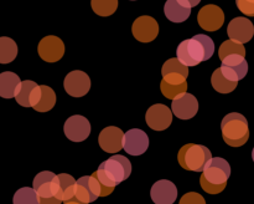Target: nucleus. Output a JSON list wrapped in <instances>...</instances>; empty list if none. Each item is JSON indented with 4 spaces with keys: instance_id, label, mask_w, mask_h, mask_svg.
<instances>
[{
    "instance_id": "f257e3e1",
    "label": "nucleus",
    "mask_w": 254,
    "mask_h": 204,
    "mask_svg": "<svg viewBox=\"0 0 254 204\" xmlns=\"http://www.w3.org/2000/svg\"><path fill=\"white\" fill-rule=\"evenodd\" d=\"M131 174V163L127 157L114 154L107 161L102 162L93 176L101 184V197H107L114 191L118 184L127 181Z\"/></svg>"
},
{
    "instance_id": "f03ea898",
    "label": "nucleus",
    "mask_w": 254,
    "mask_h": 204,
    "mask_svg": "<svg viewBox=\"0 0 254 204\" xmlns=\"http://www.w3.org/2000/svg\"><path fill=\"white\" fill-rule=\"evenodd\" d=\"M215 52V44L210 36L197 34L191 39L180 42L176 50L178 60L185 66H196L202 61H207Z\"/></svg>"
},
{
    "instance_id": "7ed1b4c3",
    "label": "nucleus",
    "mask_w": 254,
    "mask_h": 204,
    "mask_svg": "<svg viewBox=\"0 0 254 204\" xmlns=\"http://www.w3.org/2000/svg\"><path fill=\"white\" fill-rule=\"evenodd\" d=\"M231 176V166L226 159L215 157L207 162L200 178L201 188L208 194H218L226 188Z\"/></svg>"
},
{
    "instance_id": "20e7f679",
    "label": "nucleus",
    "mask_w": 254,
    "mask_h": 204,
    "mask_svg": "<svg viewBox=\"0 0 254 204\" xmlns=\"http://www.w3.org/2000/svg\"><path fill=\"white\" fill-rule=\"evenodd\" d=\"M221 129L223 139L231 147L243 146L250 138L247 118L237 112H232L225 116L221 123Z\"/></svg>"
},
{
    "instance_id": "39448f33",
    "label": "nucleus",
    "mask_w": 254,
    "mask_h": 204,
    "mask_svg": "<svg viewBox=\"0 0 254 204\" xmlns=\"http://www.w3.org/2000/svg\"><path fill=\"white\" fill-rule=\"evenodd\" d=\"M211 158L212 153L207 147L195 143H188L183 146L178 154L180 166L186 171L192 172H202Z\"/></svg>"
},
{
    "instance_id": "423d86ee",
    "label": "nucleus",
    "mask_w": 254,
    "mask_h": 204,
    "mask_svg": "<svg viewBox=\"0 0 254 204\" xmlns=\"http://www.w3.org/2000/svg\"><path fill=\"white\" fill-rule=\"evenodd\" d=\"M32 188L39 196L40 204H61L59 199V177L50 171L40 172L35 176Z\"/></svg>"
},
{
    "instance_id": "0eeeda50",
    "label": "nucleus",
    "mask_w": 254,
    "mask_h": 204,
    "mask_svg": "<svg viewBox=\"0 0 254 204\" xmlns=\"http://www.w3.org/2000/svg\"><path fill=\"white\" fill-rule=\"evenodd\" d=\"M221 61H222V65L220 67L221 72L231 81L238 82L240 80L245 79L246 75L248 74V62L246 60V56H242L240 54H232L226 56Z\"/></svg>"
},
{
    "instance_id": "6e6552de",
    "label": "nucleus",
    "mask_w": 254,
    "mask_h": 204,
    "mask_svg": "<svg viewBox=\"0 0 254 204\" xmlns=\"http://www.w3.org/2000/svg\"><path fill=\"white\" fill-rule=\"evenodd\" d=\"M146 124L154 131H164L173 122V112L166 104L156 103L149 107L145 114Z\"/></svg>"
},
{
    "instance_id": "1a4fd4ad",
    "label": "nucleus",
    "mask_w": 254,
    "mask_h": 204,
    "mask_svg": "<svg viewBox=\"0 0 254 204\" xmlns=\"http://www.w3.org/2000/svg\"><path fill=\"white\" fill-rule=\"evenodd\" d=\"M197 21L198 25L206 31H217L225 22V14L220 6L208 4L198 11Z\"/></svg>"
},
{
    "instance_id": "9d476101",
    "label": "nucleus",
    "mask_w": 254,
    "mask_h": 204,
    "mask_svg": "<svg viewBox=\"0 0 254 204\" xmlns=\"http://www.w3.org/2000/svg\"><path fill=\"white\" fill-rule=\"evenodd\" d=\"M64 132L69 141L82 142L91 134V123L86 117L74 114L64 122Z\"/></svg>"
},
{
    "instance_id": "9b49d317",
    "label": "nucleus",
    "mask_w": 254,
    "mask_h": 204,
    "mask_svg": "<svg viewBox=\"0 0 254 204\" xmlns=\"http://www.w3.org/2000/svg\"><path fill=\"white\" fill-rule=\"evenodd\" d=\"M198 111V101L193 95L183 92L173 99L171 112L180 119H191Z\"/></svg>"
},
{
    "instance_id": "f8f14e48",
    "label": "nucleus",
    "mask_w": 254,
    "mask_h": 204,
    "mask_svg": "<svg viewBox=\"0 0 254 204\" xmlns=\"http://www.w3.org/2000/svg\"><path fill=\"white\" fill-rule=\"evenodd\" d=\"M64 87L67 94L72 97H83L91 89V79L83 71H71L64 77Z\"/></svg>"
},
{
    "instance_id": "ddd939ff",
    "label": "nucleus",
    "mask_w": 254,
    "mask_h": 204,
    "mask_svg": "<svg viewBox=\"0 0 254 204\" xmlns=\"http://www.w3.org/2000/svg\"><path fill=\"white\" fill-rule=\"evenodd\" d=\"M133 36L140 42H150L156 39L159 34V24L154 17L151 16H139L134 20L131 26Z\"/></svg>"
},
{
    "instance_id": "4468645a",
    "label": "nucleus",
    "mask_w": 254,
    "mask_h": 204,
    "mask_svg": "<svg viewBox=\"0 0 254 204\" xmlns=\"http://www.w3.org/2000/svg\"><path fill=\"white\" fill-rule=\"evenodd\" d=\"M149 147V137L139 128L129 129L123 137V149L130 156H140Z\"/></svg>"
},
{
    "instance_id": "2eb2a0df",
    "label": "nucleus",
    "mask_w": 254,
    "mask_h": 204,
    "mask_svg": "<svg viewBox=\"0 0 254 204\" xmlns=\"http://www.w3.org/2000/svg\"><path fill=\"white\" fill-rule=\"evenodd\" d=\"M39 55L44 61L57 62L64 54V44L60 37L50 35L39 42Z\"/></svg>"
},
{
    "instance_id": "dca6fc26",
    "label": "nucleus",
    "mask_w": 254,
    "mask_h": 204,
    "mask_svg": "<svg viewBox=\"0 0 254 204\" xmlns=\"http://www.w3.org/2000/svg\"><path fill=\"white\" fill-rule=\"evenodd\" d=\"M227 34L231 40L240 44L251 41L254 35V26L250 19L243 16L235 17L231 20L227 27Z\"/></svg>"
},
{
    "instance_id": "f3484780",
    "label": "nucleus",
    "mask_w": 254,
    "mask_h": 204,
    "mask_svg": "<svg viewBox=\"0 0 254 204\" xmlns=\"http://www.w3.org/2000/svg\"><path fill=\"white\" fill-rule=\"evenodd\" d=\"M124 132L114 126L106 127L102 129L98 137V143L104 152L108 153H118L123 148Z\"/></svg>"
},
{
    "instance_id": "a211bd4d",
    "label": "nucleus",
    "mask_w": 254,
    "mask_h": 204,
    "mask_svg": "<svg viewBox=\"0 0 254 204\" xmlns=\"http://www.w3.org/2000/svg\"><path fill=\"white\" fill-rule=\"evenodd\" d=\"M161 94L169 100L175 99L178 95L188 91V82L186 77L181 74L176 72H170L163 76V80L160 82Z\"/></svg>"
},
{
    "instance_id": "6ab92c4d",
    "label": "nucleus",
    "mask_w": 254,
    "mask_h": 204,
    "mask_svg": "<svg viewBox=\"0 0 254 204\" xmlns=\"http://www.w3.org/2000/svg\"><path fill=\"white\" fill-rule=\"evenodd\" d=\"M150 197L155 204H173L178 198V188L166 179H161L153 184Z\"/></svg>"
},
{
    "instance_id": "aec40b11",
    "label": "nucleus",
    "mask_w": 254,
    "mask_h": 204,
    "mask_svg": "<svg viewBox=\"0 0 254 204\" xmlns=\"http://www.w3.org/2000/svg\"><path fill=\"white\" fill-rule=\"evenodd\" d=\"M41 95V87L34 81H21L17 89L15 100L22 107H34Z\"/></svg>"
},
{
    "instance_id": "412c9836",
    "label": "nucleus",
    "mask_w": 254,
    "mask_h": 204,
    "mask_svg": "<svg viewBox=\"0 0 254 204\" xmlns=\"http://www.w3.org/2000/svg\"><path fill=\"white\" fill-rule=\"evenodd\" d=\"M164 12L171 22H184L191 14V7L185 0H166Z\"/></svg>"
},
{
    "instance_id": "4be33fe9",
    "label": "nucleus",
    "mask_w": 254,
    "mask_h": 204,
    "mask_svg": "<svg viewBox=\"0 0 254 204\" xmlns=\"http://www.w3.org/2000/svg\"><path fill=\"white\" fill-rule=\"evenodd\" d=\"M20 82H21V80L14 72H1L0 74V97H2V99H12V97H15Z\"/></svg>"
},
{
    "instance_id": "5701e85b",
    "label": "nucleus",
    "mask_w": 254,
    "mask_h": 204,
    "mask_svg": "<svg viewBox=\"0 0 254 204\" xmlns=\"http://www.w3.org/2000/svg\"><path fill=\"white\" fill-rule=\"evenodd\" d=\"M40 87H41V95H40L37 103L32 108L37 112H47L54 108L55 103H56V94L51 87L46 86V85H40Z\"/></svg>"
},
{
    "instance_id": "b1692460",
    "label": "nucleus",
    "mask_w": 254,
    "mask_h": 204,
    "mask_svg": "<svg viewBox=\"0 0 254 204\" xmlns=\"http://www.w3.org/2000/svg\"><path fill=\"white\" fill-rule=\"evenodd\" d=\"M59 199L64 203V202L68 201L74 196V188H76V179L67 173L59 174Z\"/></svg>"
},
{
    "instance_id": "393cba45",
    "label": "nucleus",
    "mask_w": 254,
    "mask_h": 204,
    "mask_svg": "<svg viewBox=\"0 0 254 204\" xmlns=\"http://www.w3.org/2000/svg\"><path fill=\"white\" fill-rule=\"evenodd\" d=\"M17 56V45L12 39L0 37V64H10Z\"/></svg>"
},
{
    "instance_id": "a878e982",
    "label": "nucleus",
    "mask_w": 254,
    "mask_h": 204,
    "mask_svg": "<svg viewBox=\"0 0 254 204\" xmlns=\"http://www.w3.org/2000/svg\"><path fill=\"white\" fill-rule=\"evenodd\" d=\"M211 84H212V87L220 94H230L233 90H236L238 82L231 81L227 77L223 76V74L221 72L220 69L215 70V72L212 74V77H211Z\"/></svg>"
},
{
    "instance_id": "bb28decb",
    "label": "nucleus",
    "mask_w": 254,
    "mask_h": 204,
    "mask_svg": "<svg viewBox=\"0 0 254 204\" xmlns=\"http://www.w3.org/2000/svg\"><path fill=\"white\" fill-rule=\"evenodd\" d=\"M91 6L99 16H111L118 7V0H91Z\"/></svg>"
},
{
    "instance_id": "cd10ccee",
    "label": "nucleus",
    "mask_w": 254,
    "mask_h": 204,
    "mask_svg": "<svg viewBox=\"0 0 254 204\" xmlns=\"http://www.w3.org/2000/svg\"><path fill=\"white\" fill-rule=\"evenodd\" d=\"M14 204H40L39 196H37L36 191L30 187H24L16 191L14 194V199H12Z\"/></svg>"
},
{
    "instance_id": "c85d7f7f",
    "label": "nucleus",
    "mask_w": 254,
    "mask_h": 204,
    "mask_svg": "<svg viewBox=\"0 0 254 204\" xmlns=\"http://www.w3.org/2000/svg\"><path fill=\"white\" fill-rule=\"evenodd\" d=\"M77 182H79V183L86 188V191L88 192L89 197H91V202L97 201V198L101 197V193H102L101 184H99L98 179H97L93 174H92V176L81 177L79 179H77Z\"/></svg>"
},
{
    "instance_id": "c756f323",
    "label": "nucleus",
    "mask_w": 254,
    "mask_h": 204,
    "mask_svg": "<svg viewBox=\"0 0 254 204\" xmlns=\"http://www.w3.org/2000/svg\"><path fill=\"white\" fill-rule=\"evenodd\" d=\"M232 54H240L242 56H246V49L243 46V44H240V42H236L233 40H226L225 42H222V45L220 46V50H218V56H220V60L225 59L226 56Z\"/></svg>"
},
{
    "instance_id": "7c9ffc66",
    "label": "nucleus",
    "mask_w": 254,
    "mask_h": 204,
    "mask_svg": "<svg viewBox=\"0 0 254 204\" xmlns=\"http://www.w3.org/2000/svg\"><path fill=\"white\" fill-rule=\"evenodd\" d=\"M170 72L181 74L183 76H185L186 79H188L189 67L181 64L176 57H174V59H169L168 61L163 65V69H161V74H163V76L166 74H170Z\"/></svg>"
},
{
    "instance_id": "2f4dec72",
    "label": "nucleus",
    "mask_w": 254,
    "mask_h": 204,
    "mask_svg": "<svg viewBox=\"0 0 254 204\" xmlns=\"http://www.w3.org/2000/svg\"><path fill=\"white\" fill-rule=\"evenodd\" d=\"M179 204H206L205 198L196 192H190L181 197Z\"/></svg>"
},
{
    "instance_id": "473e14b6",
    "label": "nucleus",
    "mask_w": 254,
    "mask_h": 204,
    "mask_svg": "<svg viewBox=\"0 0 254 204\" xmlns=\"http://www.w3.org/2000/svg\"><path fill=\"white\" fill-rule=\"evenodd\" d=\"M237 7L247 16H254V0H236Z\"/></svg>"
},
{
    "instance_id": "72a5a7b5",
    "label": "nucleus",
    "mask_w": 254,
    "mask_h": 204,
    "mask_svg": "<svg viewBox=\"0 0 254 204\" xmlns=\"http://www.w3.org/2000/svg\"><path fill=\"white\" fill-rule=\"evenodd\" d=\"M185 1L190 5V7H193V6H196V5L200 4L201 0H185Z\"/></svg>"
},
{
    "instance_id": "f704fd0d",
    "label": "nucleus",
    "mask_w": 254,
    "mask_h": 204,
    "mask_svg": "<svg viewBox=\"0 0 254 204\" xmlns=\"http://www.w3.org/2000/svg\"><path fill=\"white\" fill-rule=\"evenodd\" d=\"M64 204H82V203H81V202L77 201V199L71 198V199H68V201L64 202Z\"/></svg>"
},
{
    "instance_id": "c9c22d12",
    "label": "nucleus",
    "mask_w": 254,
    "mask_h": 204,
    "mask_svg": "<svg viewBox=\"0 0 254 204\" xmlns=\"http://www.w3.org/2000/svg\"><path fill=\"white\" fill-rule=\"evenodd\" d=\"M252 158H253V162H254V148H253V151H252Z\"/></svg>"
},
{
    "instance_id": "e433bc0d",
    "label": "nucleus",
    "mask_w": 254,
    "mask_h": 204,
    "mask_svg": "<svg viewBox=\"0 0 254 204\" xmlns=\"http://www.w3.org/2000/svg\"><path fill=\"white\" fill-rule=\"evenodd\" d=\"M130 1H135V0H130Z\"/></svg>"
}]
</instances>
